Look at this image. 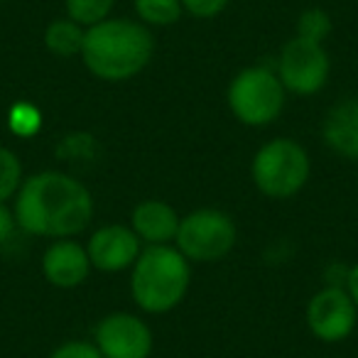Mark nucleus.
<instances>
[{
  "mask_svg": "<svg viewBox=\"0 0 358 358\" xmlns=\"http://www.w3.org/2000/svg\"><path fill=\"white\" fill-rule=\"evenodd\" d=\"M66 17L79 22L81 27H94L99 22L108 20L110 10H113L115 0H64Z\"/></svg>",
  "mask_w": 358,
  "mask_h": 358,
  "instance_id": "obj_17",
  "label": "nucleus"
},
{
  "mask_svg": "<svg viewBox=\"0 0 358 358\" xmlns=\"http://www.w3.org/2000/svg\"><path fill=\"white\" fill-rule=\"evenodd\" d=\"M331 30H334L331 17L322 8H307L297 17V25H294V35L309 42H319V45H324V40L331 35Z\"/></svg>",
  "mask_w": 358,
  "mask_h": 358,
  "instance_id": "obj_18",
  "label": "nucleus"
},
{
  "mask_svg": "<svg viewBox=\"0 0 358 358\" xmlns=\"http://www.w3.org/2000/svg\"><path fill=\"white\" fill-rule=\"evenodd\" d=\"M0 3H13V0H0Z\"/></svg>",
  "mask_w": 358,
  "mask_h": 358,
  "instance_id": "obj_24",
  "label": "nucleus"
},
{
  "mask_svg": "<svg viewBox=\"0 0 358 358\" xmlns=\"http://www.w3.org/2000/svg\"><path fill=\"white\" fill-rule=\"evenodd\" d=\"M182 216L162 199H145L130 214V229L148 245H172Z\"/></svg>",
  "mask_w": 358,
  "mask_h": 358,
  "instance_id": "obj_12",
  "label": "nucleus"
},
{
  "mask_svg": "<svg viewBox=\"0 0 358 358\" xmlns=\"http://www.w3.org/2000/svg\"><path fill=\"white\" fill-rule=\"evenodd\" d=\"M20 229L15 219V211L8 204H0V245H6L8 241L15 236V231Z\"/></svg>",
  "mask_w": 358,
  "mask_h": 358,
  "instance_id": "obj_22",
  "label": "nucleus"
},
{
  "mask_svg": "<svg viewBox=\"0 0 358 358\" xmlns=\"http://www.w3.org/2000/svg\"><path fill=\"white\" fill-rule=\"evenodd\" d=\"M133 8L138 20L148 27H169L185 13L182 0H133Z\"/></svg>",
  "mask_w": 358,
  "mask_h": 358,
  "instance_id": "obj_15",
  "label": "nucleus"
},
{
  "mask_svg": "<svg viewBox=\"0 0 358 358\" xmlns=\"http://www.w3.org/2000/svg\"><path fill=\"white\" fill-rule=\"evenodd\" d=\"M238 241V226L221 209H196L182 216L174 245L189 263L224 260Z\"/></svg>",
  "mask_w": 358,
  "mask_h": 358,
  "instance_id": "obj_6",
  "label": "nucleus"
},
{
  "mask_svg": "<svg viewBox=\"0 0 358 358\" xmlns=\"http://www.w3.org/2000/svg\"><path fill=\"white\" fill-rule=\"evenodd\" d=\"M50 358H103L96 343L89 341H66L50 353Z\"/></svg>",
  "mask_w": 358,
  "mask_h": 358,
  "instance_id": "obj_21",
  "label": "nucleus"
},
{
  "mask_svg": "<svg viewBox=\"0 0 358 358\" xmlns=\"http://www.w3.org/2000/svg\"><path fill=\"white\" fill-rule=\"evenodd\" d=\"M229 3L231 0H182V8L199 20H211V17L221 15L229 8Z\"/></svg>",
  "mask_w": 358,
  "mask_h": 358,
  "instance_id": "obj_20",
  "label": "nucleus"
},
{
  "mask_svg": "<svg viewBox=\"0 0 358 358\" xmlns=\"http://www.w3.org/2000/svg\"><path fill=\"white\" fill-rule=\"evenodd\" d=\"M346 292L351 294L353 304H356V309H358V263L348 268V275H346Z\"/></svg>",
  "mask_w": 358,
  "mask_h": 358,
  "instance_id": "obj_23",
  "label": "nucleus"
},
{
  "mask_svg": "<svg viewBox=\"0 0 358 358\" xmlns=\"http://www.w3.org/2000/svg\"><path fill=\"white\" fill-rule=\"evenodd\" d=\"M143 250V241L135 236L130 226L108 224L99 229L86 243L91 268L101 273H120L125 268H133Z\"/></svg>",
  "mask_w": 358,
  "mask_h": 358,
  "instance_id": "obj_10",
  "label": "nucleus"
},
{
  "mask_svg": "<svg viewBox=\"0 0 358 358\" xmlns=\"http://www.w3.org/2000/svg\"><path fill=\"white\" fill-rule=\"evenodd\" d=\"M155 37L148 25L128 17H108L89 27L81 59L101 81L120 84L138 76L152 62Z\"/></svg>",
  "mask_w": 358,
  "mask_h": 358,
  "instance_id": "obj_2",
  "label": "nucleus"
},
{
  "mask_svg": "<svg viewBox=\"0 0 358 358\" xmlns=\"http://www.w3.org/2000/svg\"><path fill=\"white\" fill-rule=\"evenodd\" d=\"M322 138L331 152L358 162V99H346L327 113Z\"/></svg>",
  "mask_w": 358,
  "mask_h": 358,
  "instance_id": "obj_13",
  "label": "nucleus"
},
{
  "mask_svg": "<svg viewBox=\"0 0 358 358\" xmlns=\"http://www.w3.org/2000/svg\"><path fill=\"white\" fill-rule=\"evenodd\" d=\"M8 128L17 138H32L42 128V110L37 106L27 103V101H17L8 110Z\"/></svg>",
  "mask_w": 358,
  "mask_h": 358,
  "instance_id": "obj_19",
  "label": "nucleus"
},
{
  "mask_svg": "<svg viewBox=\"0 0 358 358\" xmlns=\"http://www.w3.org/2000/svg\"><path fill=\"white\" fill-rule=\"evenodd\" d=\"M312 174L309 155L297 140L275 138L255 152L250 177L260 194L270 199H289L304 189Z\"/></svg>",
  "mask_w": 358,
  "mask_h": 358,
  "instance_id": "obj_4",
  "label": "nucleus"
},
{
  "mask_svg": "<svg viewBox=\"0 0 358 358\" xmlns=\"http://www.w3.org/2000/svg\"><path fill=\"white\" fill-rule=\"evenodd\" d=\"M25 182L22 162L10 148L0 145V204H8V199H15Z\"/></svg>",
  "mask_w": 358,
  "mask_h": 358,
  "instance_id": "obj_16",
  "label": "nucleus"
},
{
  "mask_svg": "<svg viewBox=\"0 0 358 358\" xmlns=\"http://www.w3.org/2000/svg\"><path fill=\"white\" fill-rule=\"evenodd\" d=\"M15 219L20 231L37 238H74L94 219V196L81 179L45 169L25 177L15 194Z\"/></svg>",
  "mask_w": 358,
  "mask_h": 358,
  "instance_id": "obj_1",
  "label": "nucleus"
},
{
  "mask_svg": "<svg viewBox=\"0 0 358 358\" xmlns=\"http://www.w3.org/2000/svg\"><path fill=\"white\" fill-rule=\"evenodd\" d=\"M285 96L287 91H285L278 71L258 64L234 76L226 101L238 123L250 125V128H265L282 113Z\"/></svg>",
  "mask_w": 358,
  "mask_h": 358,
  "instance_id": "obj_5",
  "label": "nucleus"
},
{
  "mask_svg": "<svg viewBox=\"0 0 358 358\" xmlns=\"http://www.w3.org/2000/svg\"><path fill=\"white\" fill-rule=\"evenodd\" d=\"M358 324V309L346 287H324L307 304V327L314 338L324 343H338L353 334Z\"/></svg>",
  "mask_w": 358,
  "mask_h": 358,
  "instance_id": "obj_8",
  "label": "nucleus"
},
{
  "mask_svg": "<svg viewBox=\"0 0 358 358\" xmlns=\"http://www.w3.org/2000/svg\"><path fill=\"white\" fill-rule=\"evenodd\" d=\"M278 76L285 91L294 96H312L327 86L331 76V59L324 45L294 35L278 57Z\"/></svg>",
  "mask_w": 358,
  "mask_h": 358,
  "instance_id": "obj_7",
  "label": "nucleus"
},
{
  "mask_svg": "<svg viewBox=\"0 0 358 358\" xmlns=\"http://www.w3.org/2000/svg\"><path fill=\"white\" fill-rule=\"evenodd\" d=\"M94 343L103 358H150L152 331L130 312H110L96 324Z\"/></svg>",
  "mask_w": 358,
  "mask_h": 358,
  "instance_id": "obj_9",
  "label": "nucleus"
},
{
  "mask_svg": "<svg viewBox=\"0 0 358 358\" xmlns=\"http://www.w3.org/2000/svg\"><path fill=\"white\" fill-rule=\"evenodd\" d=\"M91 273V260L86 245L74 238H59L42 255V275L59 289H74L86 282Z\"/></svg>",
  "mask_w": 358,
  "mask_h": 358,
  "instance_id": "obj_11",
  "label": "nucleus"
},
{
  "mask_svg": "<svg viewBox=\"0 0 358 358\" xmlns=\"http://www.w3.org/2000/svg\"><path fill=\"white\" fill-rule=\"evenodd\" d=\"M86 27L74 22L71 17H57L45 30V47L55 57H76L84 50Z\"/></svg>",
  "mask_w": 358,
  "mask_h": 358,
  "instance_id": "obj_14",
  "label": "nucleus"
},
{
  "mask_svg": "<svg viewBox=\"0 0 358 358\" xmlns=\"http://www.w3.org/2000/svg\"><path fill=\"white\" fill-rule=\"evenodd\" d=\"M192 282V265L177 245H148L140 250L130 275L133 302L148 314L172 312Z\"/></svg>",
  "mask_w": 358,
  "mask_h": 358,
  "instance_id": "obj_3",
  "label": "nucleus"
}]
</instances>
